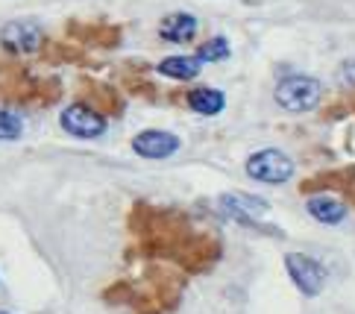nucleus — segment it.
Segmentation results:
<instances>
[{
    "label": "nucleus",
    "mask_w": 355,
    "mask_h": 314,
    "mask_svg": "<svg viewBox=\"0 0 355 314\" xmlns=\"http://www.w3.org/2000/svg\"><path fill=\"white\" fill-rule=\"evenodd\" d=\"M320 97H323V85L314 77H306V73H291V77L279 80L273 91V100L285 112H311L320 103Z\"/></svg>",
    "instance_id": "nucleus-1"
},
{
    "label": "nucleus",
    "mask_w": 355,
    "mask_h": 314,
    "mask_svg": "<svg viewBox=\"0 0 355 314\" xmlns=\"http://www.w3.org/2000/svg\"><path fill=\"white\" fill-rule=\"evenodd\" d=\"M247 177L256 180V182H264V185H282L288 182L291 177H294V159H291L288 153H282V150L276 147H264V150H256L250 159H247Z\"/></svg>",
    "instance_id": "nucleus-2"
},
{
    "label": "nucleus",
    "mask_w": 355,
    "mask_h": 314,
    "mask_svg": "<svg viewBox=\"0 0 355 314\" xmlns=\"http://www.w3.org/2000/svg\"><path fill=\"white\" fill-rule=\"evenodd\" d=\"M285 270L291 276V282L297 285V291L302 297H317L326 285V270L317 259L306 253H288L285 256Z\"/></svg>",
    "instance_id": "nucleus-3"
},
{
    "label": "nucleus",
    "mask_w": 355,
    "mask_h": 314,
    "mask_svg": "<svg viewBox=\"0 0 355 314\" xmlns=\"http://www.w3.org/2000/svg\"><path fill=\"white\" fill-rule=\"evenodd\" d=\"M59 123L62 130L73 138H85V141H92V138H100L106 132V118L94 112L92 106L85 103H71L68 109H62L59 115Z\"/></svg>",
    "instance_id": "nucleus-4"
},
{
    "label": "nucleus",
    "mask_w": 355,
    "mask_h": 314,
    "mask_svg": "<svg viewBox=\"0 0 355 314\" xmlns=\"http://www.w3.org/2000/svg\"><path fill=\"white\" fill-rule=\"evenodd\" d=\"M182 147V141L176 138L173 132H164V130H144L132 138V150L135 156L141 159H171L176 150Z\"/></svg>",
    "instance_id": "nucleus-5"
},
{
    "label": "nucleus",
    "mask_w": 355,
    "mask_h": 314,
    "mask_svg": "<svg viewBox=\"0 0 355 314\" xmlns=\"http://www.w3.org/2000/svg\"><path fill=\"white\" fill-rule=\"evenodd\" d=\"M42 30L39 24L33 21H9L0 27V44L12 53H33V50H39L42 44Z\"/></svg>",
    "instance_id": "nucleus-6"
},
{
    "label": "nucleus",
    "mask_w": 355,
    "mask_h": 314,
    "mask_svg": "<svg viewBox=\"0 0 355 314\" xmlns=\"http://www.w3.org/2000/svg\"><path fill=\"white\" fill-rule=\"evenodd\" d=\"M220 209H223L232 220L244 223V226H259L256 218H261V215H268V211H270V206L264 203L261 197L238 194V191H235V194H223V197H220Z\"/></svg>",
    "instance_id": "nucleus-7"
},
{
    "label": "nucleus",
    "mask_w": 355,
    "mask_h": 314,
    "mask_svg": "<svg viewBox=\"0 0 355 314\" xmlns=\"http://www.w3.org/2000/svg\"><path fill=\"white\" fill-rule=\"evenodd\" d=\"M306 211L323 226H338L347 220V203L332 194H311L306 200Z\"/></svg>",
    "instance_id": "nucleus-8"
},
{
    "label": "nucleus",
    "mask_w": 355,
    "mask_h": 314,
    "mask_svg": "<svg viewBox=\"0 0 355 314\" xmlns=\"http://www.w3.org/2000/svg\"><path fill=\"white\" fill-rule=\"evenodd\" d=\"M159 35L162 42H173V44H188L197 35V18L188 12H173L159 24Z\"/></svg>",
    "instance_id": "nucleus-9"
},
{
    "label": "nucleus",
    "mask_w": 355,
    "mask_h": 314,
    "mask_svg": "<svg viewBox=\"0 0 355 314\" xmlns=\"http://www.w3.org/2000/svg\"><path fill=\"white\" fill-rule=\"evenodd\" d=\"M188 106H191V112H197V115L214 118L226 109V94L218 89H194L188 94Z\"/></svg>",
    "instance_id": "nucleus-10"
},
{
    "label": "nucleus",
    "mask_w": 355,
    "mask_h": 314,
    "mask_svg": "<svg viewBox=\"0 0 355 314\" xmlns=\"http://www.w3.org/2000/svg\"><path fill=\"white\" fill-rule=\"evenodd\" d=\"M200 62H197V56H168V59H162L159 65H156V71L162 73V77H171V80H182V82H188V80H194L197 73H200Z\"/></svg>",
    "instance_id": "nucleus-11"
},
{
    "label": "nucleus",
    "mask_w": 355,
    "mask_h": 314,
    "mask_svg": "<svg viewBox=\"0 0 355 314\" xmlns=\"http://www.w3.org/2000/svg\"><path fill=\"white\" fill-rule=\"evenodd\" d=\"M226 56H230V42L223 39V35H214V39H209L206 44L197 47V62L202 65V62H223Z\"/></svg>",
    "instance_id": "nucleus-12"
},
{
    "label": "nucleus",
    "mask_w": 355,
    "mask_h": 314,
    "mask_svg": "<svg viewBox=\"0 0 355 314\" xmlns=\"http://www.w3.org/2000/svg\"><path fill=\"white\" fill-rule=\"evenodd\" d=\"M21 132H24L21 115H15L9 109H0V141H15V138H21Z\"/></svg>",
    "instance_id": "nucleus-13"
},
{
    "label": "nucleus",
    "mask_w": 355,
    "mask_h": 314,
    "mask_svg": "<svg viewBox=\"0 0 355 314\" xmlns=\"http://www.w3.org/2000/svg\"><path fill=\"white\" fill-rule=\"evenodd\" d=\"M0 314H12V311H0Z\"/></svg>",
    "instance_id": "nucleus-14"
}]
</instances>
